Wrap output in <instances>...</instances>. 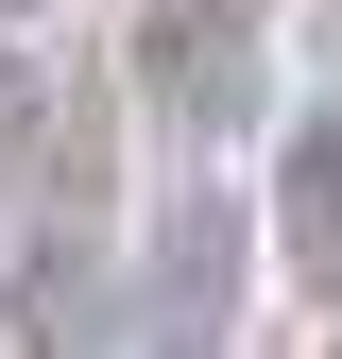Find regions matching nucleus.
<instances>
[{
    "label": "nucleus",
    "instance_id": "nucleus-6",
    "mask_svg": "<svg viewBox=\"0 0 342 359\" xmlns=\"http://www.w3.org/2000/svg\"><path fill=\"white\" fill-rule=\"evenodd\" d=\"M325 18H342V0H325Z\"/></svg>",
    "mask_w": 342,
    "mask_h": 359
},
{
    "label": "nucleus",
    "instance_id": "nucleus-1",
    "mask_svg": "<svg viewBox=\"0 0 342 359\" xmlns=\"http://www.w3.org/2000/svg\"><path fill=\"white\" fill-rule=\"evenodd\" d=\"M137 103L171 154H223L256 120V0H137Z\"/></svg>",
    "mask_w": 342,
    "mask_h": 359
},
{
    "label": "nucleus",
    "instance_id": "nucleus-5",
    "mask_svg": "<svg viewBox=\"0 0 342 359\" xmlns=\"http://www.w3.org/2000/svg\"><path fill=\"white\" fill-rule=\"evenodd\" d=\"M0 137H18V69H0Z\"/></svg>",
    "mask_w": 342,
    "mask_h": 359
},
{
    "label": "nucleus",
    "instance_id": "nucleus-7",
    "mask_svg": "<svg viewBox=\"0 0 342 359\" xmlns=\"http://www.w3.org/2000/svg\"><path fill=\"white\" fill-rule=\"evenodd\" d=\"M325 359H342V342H325Z\"/></svg>",
    "mask_w": 342,
    "mask_h": 359
},
{
    "label": "nucleus",
    "instance_id": "nucleus-4",
    "mask_svg": "<svg viewBox=\"0 0 342 359\" xmlns=\"http://www.w3.org/2000/svg\"><path fill=\"white\" fill-rule=\"evenodd\" d=\"M18 18H52V0H0V34H18Z\"/></svg>",
    "mask_w": 342,
    "mask_h": 359
},
{
    "label": "nucleus",
    "instance_id": "nucleus-3",
    "mask_svg": "<svg viewBox=\"0 0 342 359\" xmlns=\"http://www.w3.org/2000/svg\"><path fill=\"white\" fill-rule=\"evenodd\" d=\"M274 257H291V291L342 308V103L291 120V154H274Z\"/></svg>",
    "mask_w": 342,
    "mask_h": 359
},
{
    "label": "nucleus",
    "instance_id": "nucleus-2",
    "mask_svg": "<svg viewBox=\"0 0 342 359\" xmlns=\"http://www.w3.org/2000/svg\"><path fill=\"white\" fill-rule=\"evenodd\" d=\"M223 308H240V205L189 189V205H171V240H154V342L205 359V342H223Z\"/></svg>",
    "mask_w": 342,
    "mask_h": 359
}]
</instances>
